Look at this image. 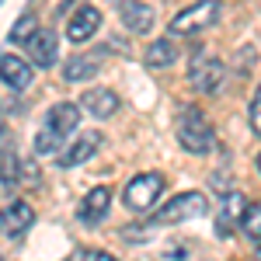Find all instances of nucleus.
<instances>
[{"instance_id": "f3484780", "label": "nucleus", "mask_w": 261, "mask_h": 261, "mask_svg": "<svg viewBox=\"0 0 261 261\" xmlns=\"http://www.w3.org/2000/svg\"><path fill=\"white\" fill-rule=\"evenodd\" d=\"M174 60H178V49L171 39H157L146 49V66H171Z\"/></svg>"}, {"instance_id": "2eb2a0df", "label": "nucleus", "mask_w": 261, "mask_h": 261, "mask_svg": "<svg viewBox=\"0 0 261 261\" xmlns=\"http://www.w3.org/2000/svg\"><path fill=\"white\" fill-rule=\"evenodd\" d=\"M108 202H112V192H108V188H91V192H87V199L81 202V220L84 223H98L101 216H105V213H108Z\"/></svg>"}, {"instance_id": "9d476101", "label": "nucleus", "mask_w": 261, "mask_h": 261, "mask_svg": "<svg viewBox=\"0 0 261 261\" xmlns=\"http://www.w3.org/2000/svg\"><path fill=\"white\" fill-rule=\"evenodd\" d=\"M98 146H101V136H98V133H81L77 140L63 150L60 164H63V167H77V164H84L91 153H94V150H98Z\"/></svg>"}, {"instance_id": "dca6fc26", "label": "nucleus", "mask_w": 261, "mask_h": 261, "mask_svg": "<svg viewBox=\"0 0 261 261\" xmlns=\"http://www.w3.org/2000/svg\"><path fill=\"white\" fill-rule=\"evenodd\" d=\"M98 73V56H70L66 70H63V81H87Z\"/></svg>"}, {"instance_id": "f8f14e48", "label": "nucleus", "mask_w": 261, "mask_h": 261, "mask_svg": "<svg viewBox=\"0 0 261 261\" xmlns=\"http://www.w3.org/2000/svg\"><path fill=\"white\" fill-rule=\"evenodd\" d=\"M28 56H32V63H35V66L49 70V66L56 63V35L42 28L39 35H35V39L28 42Z\"/></svg>"}, {"instance_id": "4468645a", "label": "nucleus", "mask_w": 261, "mask_h": 261, "mask_svg": "<svg viewBox=\"0 0 261 261\" xmlns=\"http://www.w3.org/2000/svg\"><path fill=\"white\" fill-rule=\"evenodd\" d=\"M244 213H247L244 195L241 192H226L223 195V205H220V233H230L237 223H244Z\"/></svg>"}, {"instance_id": "5701e85b", "label": "nucleus", "mask_w": 261, "mask_h": 261, "mask_svg": "<svg viewBox=\"0 0 261 261\" xmlns=\"http://www.w3.org/2000/svg\"><path fill=\"white\" fill-rule=\"evenodd\" d=\"M258 171H261V153H258Z\"/></svg>"}, {"instance_id": "4be33fe9", "label": "nucleus", "mask_w": 261, "mask_h": 261, "mask_svg": "<svg viewBox=\"0 0 261 261\" xmlns=\"http://www.w3.org/2000/svg\"><path fill=\"white\" fill-rule=\"evenodd\" d=\"M77 261H115L112 254H105V251H84Z\"/></svg>"}, {"instance_id": "6e6552de", "label": "nucleus", "mask_w": 261, "mask_h": 261, "mask_svg": "<svg viewBox=\"0 0 261 261\" xmlns=\"http://www.w3.org/2000/svg\"><path fill=\"white\" fill-rule=\"evenodd\" d=\"M119 14H122V24L129 32H136V35L150 32V24H153V7L150 4H140V0H122Z\"/></svg>"}, {"instance_id": "aec40b11", "label": "nucleus", "mask_w": 261, "mask_h": 261, "mask_svg": "<svg viewBox=\"0 0 261 261\" xmlns=\"http://www.w3.org/2000/svg\"><path fill=\"white\" fill-rule=\"evenodd\" d=\"M251 129H254V136H261V87L254 91V101H251Z\"/></svg>"}, {"instance_id": "39448f33", "label": "nucleus", "mask_w": 261, "mask_h": 261, "mask_svg": "<svg viewBox=\"0 0 261 261\" xmlns=\"http://www.w3.org/2000/svg\"><path fill=\"white\" fill-rule=\"evenodd\" d=\"M188 81H192V87L195 91H202V94H213V91H220L223 84V63L216 60V56H209V53H195L192 56V63H188Z\"/></svg>"}, {"instance_id": "9b49d317", "label": "nucleus", "mask_w": 261, "mask_h": 261, "mask_svg": "<svg viewBox=\"0 0 261 261\" xmlns=\"http://www.w3.org/2000/svg\"><path fill=\"white\" fill-rule=\"evenodd\" d=\"M35 220V213H32V205L28 202H11L7 209H4V233L7 237H21L28 226Z\"/></svg>"}, {"instance_id": "ddd939ff", "label": "nucleus", "mask_w": 261, "mask_h": 261, "mask_svg": "<svg viewBox=\"0 0 261 261\" xmlns=\"http://www.w3.org/2000/svg\"><path fill=\"white\" fill-rule=\"evenodd\" d=\"M0 70H4V84H7V87H14V91H21V87H28V84H32V66H28L24 60H18L14 53H4Z\"/></svg>"}, {"instance_id": "7ed1b4c3", "label": "nucleus", "mask_w": 261, "mask_h": 261, "mask_svg": "<svg viewBox=\"0 0 261 261\" xmlns=\"http://www.w3.org/2000/svg\"><path fill=\"white\" fill-rule=\"evenodd\" d=\"M220 18V0H199V4H192V7H185L174 14L171 21V35H195L202 28H209L213 21Z\"/></svg>"}, {"instance_id": "0eeeda50", "label": "nucleus", "mask_w": 261, "mask_h": 261, "mask_svg": "<svg viewBox=\"0 0 261 261\" xmlns=\"http://www.w3.org/2000/svg\"><path fill=\"white\" fill-rule=\"evenodd\" d=\"M101 24V11L98 7H81L73 18L66 21V39L70 42H87Z\"/></svg>"}, {"instance_id": "f257e3e1", "label": "nucleus", "mask_w": 261, "mask_h": 261, "mask_svg": "<svg viewBox=\"0 0 261 261\" xmlns=\"http://www.w3.org/2000/svg\"><path fill=\"white\" fill-rule=\"evenodd\" d=\"M77 122H81V108L73 105V101H60V105H53L49 108V115L42 119V129L35 133V153H56L63 143L70 140V133L77 129Z\"/></svg>"}, {"instance_id": "412c9836", "label": "nucleus", "mask_w": 261, "mask_h": 261, "mask_svg": "<svg viewBox=\"0 0 261 261\" xmlns=\"http://www.w3.org/2000/svg\"><path fill=\"white\" fill-rule=\"evenodd\" d=\"M11 178H14V157H11V150L4 153V188H11Z\"/></svg>"}, {"instance_id": "423d86ee", "label": "nucleus", "mask_w": 261, "mask_h": 261, "mask_svg": "<svg viewBox=\"0 0 261 261\" xmlns=\"http://www.w3.org/2000/svg\"><path fill=\"white\" fill-rule=\"evenodd\" d=\"M209 213V199L202 192H185L178 199H171L161 213L153 216L157 223H178V220H195V216H205Z\"/></svg>"}, {"instance_id": "1a4fd4ad", "label": "nucleus", "mask_w": 261, "mask_h": 261, "mask_svg": "<svg viewBox=\"0 0 261 261\" xmlns=\"http://www.w3.org/2000/svg\"><path fill=\"white\" fill-rule=\"evenodd\" d=\"M81 105L94 115V119H108V115L119 112V94L108 91V87H91V91L81 98Z\"/></svg>"}, {"instance_id": "f03ea898", "label": "nucleus", "mask_w": 261, "mask_h": 261, "mask_svg": "<svg viewBox=\"0 0 261 261\" xmlns=\"http://www.w3.org/2000/svg\"><path fill=\"white\" fill-rule=\"evenodd\" d=\"M178 143L188 153H205L213 146V129H209V119L202 115V108H195V105L185 108L178 122Z\"/></svg>"}, {"instance_id": "20e7f679", "label": "nucleus", "mask_w": 261, "mask_h": 261, "mask_svg": "<svg viewBox=\"0 0 261 261\" xmlns=\"http://www.w3.org/2000/svg\"><path fill=\"white\" fill-rule=\"evenodd\" d=\"M161 192H164L161 174H136V178L125 185L122 199H125V205L133 213H146V209H153V202L161 199Z\"/></svg>"}, {"instance_id": "6ab92c4d", "label": "nucleus", "mask_w": 261, "mask_h": 261, "mask_svg": "<svg viewBox=\"0 0 261 261\" xmlns=\"http://www.w3.org/2000/svg\"><path fill=\"white\" fill-rule=\"evenodd\" d=\"M244 233L247 237H254V241H261V205H247V213H244Z\"/></svg>"}, {"instance_id": "a211bd4d", "label": "nucleus", "mask_w": 261, "mask_h": 261, "mask_svg": "<svg viewBox=\"0 0 261 261\" xmlns=\"http://www.w3.org/2000/svg\"><path fill=\"white\" fill-rule=\"evenodd\" d=\"M35 35H39V28H35V14H24V18H21L18 24L11 28V35H7V42H11V45H21V42L28 45V42L35 39Z\"/></svg>"}]
</instances>
